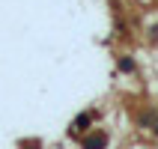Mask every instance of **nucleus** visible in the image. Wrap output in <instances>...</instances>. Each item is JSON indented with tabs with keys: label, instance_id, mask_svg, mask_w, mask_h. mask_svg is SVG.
I'll return each instance as SVG.
<instances>
[{
	"label": "nucleus",
	"instance_id": "2",
	"mask_svg": "<svg viewBox=\"0 0 158 149\" xmlns=\"http://www.w3.org/2000/svg\"><path fill=\"white\" fill-rule=\"evenodd\" d=\"M89 125V116L84 114V116H78V119H75V122H72V134H78V131H84V128H87Z\"/></svg>",
	"mask_w": 158,
	"mask_h": 149
},
{
	"label": "nucleus",
	"instance_id": "3",
	"mask_svg": "<svg viewBox=\"0 0 158 149\" xmlns=\"http://www.w3.org/2000/svg\"><path fill=\"white\" fill-rule=\"evenodd\" d=\"M119 69H123V72H131V69H134V63H131V60H125V57H123V60H119Z\"/></svg>",
	"mask_w": 158,
	"mask_h": 149
},
{
	"label": "nucleus",
	"instance_id": "1",
	"mask_svg": "<svg viewBox=\"0 0 158 149\" xmlns=\"http://www.w3.org/2000/svg\"><path fill=\"white\" fill-rule=\"evenodd\" d=\"M107 146V134L105 131H96V134H89L87 140H84V149H105Z\"/></svg>",
	"mask_w": 158,
	"mask_h": 149
}]
</instances>
